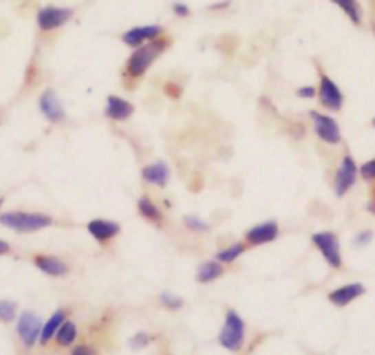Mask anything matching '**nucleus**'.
Here are the masks:
<instances>
[{"mask_svg": "<svg viewBox=\"0 0 375 355\" xmlns=\"http://www.w3.org/2000/svg\"><path fill=\"white\" fill-rule=\"evenodd\" d=\"M372 239H374V232L363 230L353 237V245H355V247H366L368 243H372Z\"/></svg>", "mask_w": 375, "mask_h": 355, "instance_id": "nucleus-29", "label": "nucleus"}, {"mask_svg": "<svg viewBox=\"0 0 375 355\" xmlns=\"http://www.w3.org/2000/svg\"><path fill=\"white\" fill-rule=\"evenodd\" d=\"M136 208H138V214H140L144 219L151 221V223H155V225H162V221H164L162 212H160V208H158L157 204L153 203L151 199L147 197V195L138 199Z\"/></svg>", "mask_w": 375, "mask_h": 355, "instance_id": "nucleus-20", "label": "nucleus"}, {"mask_svg": "<svg viewBox=\"0 0 375 355\" xmlns=\"http://www.w3.org/2000/svg\"><path fill=\"white\" fill-rule=\"evenodd\" d=\"M245 335H246V324L243 316L235 310H228L224 315V322L221 332H219V344L223 346L226 352L237 354L245 346Z\"/></svg>", "mask_w": 375, "mask_h": 355, "instance_id": "nucleus-2", "label": "nucleus"}, {"mask_svg": "<svg viewBox=\"0 0 375 355\" xmlns=\"http://www.w3.org/2000/svg\"><path fill=\"white\" fill-rule=\"evenodd\" d=\"M297 96L300 98V100H313V98L317 96V89L311 87V85H302L297 91Z\"/></svg>", "mask_w": 375, "mask_h": 355, "instance_id": "nucleus-31", "label": "nucleus"}, {"mask_svg": "<svg viewBox=\"0 0 375 355\" xmlns=\"http://www.w3.org/2000/svg\"><path fill=\"white\" fill-rule=\"evenodd\" d=\"M184 226L193 234H204V232L210 230V225H208L206 221H202L201 217H197V215H186L184 219Z\"/></svg>", "mask_w": 375, "mask_h": 355, "instance_id": "nucleus-24", "label": "nucleus"}, {"mask_svg": "<svg viewBox=\"0 0 375 355\" xmlns=\"http://www.w3.org/2000/svg\"><path fill=\"white\" fill-rule=\"evenodd\" d=\"M311 241L319 252L322 254V258L328 261L330 267L333 269H341L342 267V250H341V241H339V236L335 232L330 230H322V232H314L311 236Z\"/></svg>", "mask_w": 375, "mask_h": 355, "instance_id": "nucleus-4", "label": "nucleus"}, {"mask_svg": "<svg viewBox=\"0 0 375 355\" xmlns=\"http://www.w3.org/2000/svg\"><path fill=\"white\" fill-rule=\"evenodd\" d=\"M17 319V304L12 300H0V321L13 322Z\"/></svg>", "mask_w": 375, "mask_h": 355, "instance_id": "nucleus-25", "label": "nucleus"}, {"mask_svg": "<svg viewBox=\"0 0 375 355\" xmlns=\"http://www.w3.org/2000/svg\"><path fill=\"white\" fill-rule=\"evenodd\" d=\"M158 300H160V304H162L166 310H171V311H179L180 308L184 305V300L180 299V297H177V294L169 293V291L160 293Z\"/></svg>", "mask_w": 375, "mask_h": 355, "instance_id": "nucleus-26", "label": "nucleus"}, {"mask_svg": "<svg viewBox=\"0 0 375 355\" xmlns=\"http://www.w3.org/2000/svg\"><path fill=\"white\" fill-rule=\"evenodd\" d=\"M364 293H366V288H364L363 283L358 282L344 283L341 288L330 291L328 300H330L333 305H336V308H346V305L352 304L353 300L361 299Z\"/></svg>", "mask_w": 375, "mask_h": 355, "instance_id": "nucleus-13", "label": "nucleus"}, {"mask_svg": "<svg viewBox=\"0 0 375 355\" xmlns=\"http://www.w3.org/2000/svg\"><path fill=\"white\" fill-rule=\"evenodd\" d=\"M39 109L43 116H45L48 122L52 124H59L65 120V107H63L61 100L56 94V91H52V89H46L39 98Z\"/></svg>", "mask_w": 375, "mask_h": 355, "instance_id": "nucleus-11", "label": "nucleus"}, {"mask_svg": "<svg viewBox=\"0 0 375 355\" xmlns=\"http://www.w3.org/2000/svg\"><path fill=\"white\" fill-rule=\"evenodd\" d=\"M173 12L177 13L179 17H188V15H190V8L186 6V4L177 2V4H173Z\"/></svg>", "mask_w": 375, "mask_h": 355, "instance_id": "nucleus-32", "label": "nucleus"}, {"mask_svg": "<svg viewBox=\"0 0 375 355\" xmlns=\"http://www.w3.org/2000/svg\"><path fill=\"white\" fill-rule=\"evenodd\" d=\"M34 263L41 272H45V275L54 278L67 277L68 271H70L68 265L63 259L56 258V256H50V254H37L34 258Z\"/></svg>", "mask_w": 375, "mask_h": 355, "instance_id": "nucleus-16", "label": "nucleus"}, {"mask_svg": "<svg viewBox=\"0 0 375 355\" xmlns=\"http://www.w3.org/2000/svg\"><path fill=\"white\" fill-rule=\"evenodd\" d=\"M52 223H54V219L50 215L41 214V212H4V214H0V225L15 232H21V234L43 230Z\"/></svg>", "mask_w": 375, "mask_h": 355, "instance_id": "nucleus-3", "label": "nucleus"}, {"mask_svg": "<svg viewBox=\"0 0 375 355\" xmlns=\"http://www.w3.org/2000/svg\"><path fill=\"white\" fill-rule=\"evenodd\" d=\"M76 338H78V326H76V322L74 321H65L63 322V326L59 327V332L56 333V341L57 346H61V348H70L76 343Z\"/></svg>", "mask_w": 375, "mask_h": 355, "instance_id": "nucleus-21", "label": "nucleus"}, {"mask_svg": "<svg viewBox=\"0 0 375 355\" xmlns=\"http://www.w3.org/2000/svg\"><path fill=\"white\" fill-rule=\"evenodd\" d=\"M2 204H4V197H0V206H2Z\"/></svg>", "mask_w": 375, "mask_h": 355, "instance_id": "nucleus-35", "label": "nucleus"}, {"mask_svg": "<svg viewBox=\"0 0 375 355\" xmlns=\"http://www.w3.org/2000/svg\"><path fill=\"white\" fill-rule=\"evenodd\" d=\"M142 179L147 182V184H153V186L164 188L169 182V177H171V169L164 160H157V162L147 164L142 168Z\"/></svg>", "mask_w": 375, "mask_h": 355, "instance_id": "nucleus-15", "label": "nucleus"}, {"mask_svg": "<svg viewBox=\"0 0 375 355\" xmlns=\"http://www.w3.org/2000/svg\"><path fill=\"white\" fill-rule=\"evenodd\" d=\"M358 175L363 177L364 181L375 182V158H372L368 162H364L363 166L358 168Z\"/></svg>", "mask_w": 375, "mask_h": 355, "instance_id": "nucleus-28", "label": "nucleus"}, {"mask_svg": "<svg viewBox=\"0 0 375 355\" xmlns=\"http://www.w3.org/2000/svg\"><path fill=\"white\" fill-rule=\"evenodd\" d=\"M6 252H10V245H8V241H4V239H0V254Z\"/></svg>", "mask_w": 375, "mask_h": 355, "instance_id": "nucleus-33", "label": "nucleus"}, {"mask_svg": "<svg viewBox=\"0 0 375 355\" xmlns=\"http://www.w3.org/2000/svg\"><path fill=\"white\" fill-rule=\"evenodd\" d=\"M317 96H319L320 100V105L324 109H328V111H333V113L341 111L342 105H344V94H342V91L339 89V85H336L330 76H325V74L320 76Z\"/></svg>", "mask_w": 375, "mask_h": 355, "instance_id": "nucleus-8", "label": "nucleus"}, {"mask_svg": "<svg viewBox=\"0 0 375 355\" xmlns=\"http://www.w3.org/2000/svg\"><path fill=\"white\" fill-rule=\"evenodd\" d=\"M162 35V28L155 26V24H147V26H136V28L127 30L122 35L123 45L131 46V48H138V46L151 43V41L158 39Z\"/></svg>", "mask_w": 375, "mask_h": 355, "instance_id": "nucleus-12", "label": "nucleus"}, {"mask_svg": "<svg viewBox=\"0 0 375 355\" xmlns=\"http://www.w3.org/2000/svg\"><path fill=\"white\" fill-rule=\"evenodd\" d=\"M133 114H135V105L131 102H127V100H123L120 96H114V94L107 98V118L114 120V122H123V120H129Z\"/></svg>", "mask_w": 375, "mask_h": 355, "instance_id": "nucleus-17", "label": "nucleus"}, {"mask_svg": "<svg viewBox=\"0 0 375 355\" xmlns=\"http://www.w3.org/2000/svg\"><path fill=\"white\" fill-rule=\"evenodd\" d=\"M169 46L168 39H155L151 43H146V45L135 48V52L131 54L127 63H125V74L129 78H140L149 70L153 63L157 61L158 57L162 56L166 48Z\"/></svg>", "mask_w": 375, "mask_h": 355, "instance_id": "nucleus-1", "label": "nucleus"}, {"mask_svg": "<svg viewBox=\"0 0 375 355\" xmlns=\"http://www.w3.org/2000/svg\"><path fill=\"white\" fill-rule=\"evenodd\" d=\"M72 17V10L70 8H57V6H46L39 10L37 13V24L41 30L50 32V30L61 28L63 24H67Z\"/></svg>", "mask_w": 375, "mask_h": 355, "instance_id": "nucleus-9", "label": "nucleus"}, {"mask_svg": "<svg viewBox=\"0 0 375 355\" xmlns=\"http://www.w3.org/2000/svg\"><path fill=\"white\" fill-rule=\"evenodd\" d=\"M70 355H98L94 346H90V344H76L70 349Z\"/></svg>", "mask_w": 375, "mask_h": 355, "instance_id": "nucleus-30", "label": "nucleus"}, {"mask_svg": "<svg viewBox=\"0 0 375 355\" xmlns=\"http://www.w3.org/2000/svg\"><path fill=\"white\" fill-rule=\"evenodd\" d=\"M372 124H374V127H375V118H374V122H372Z\"/></svg>", "mask_w": 375, "mask_h": 355, "instance_id": "nucleus-36", "label": "nucleus"}, {"mask_svg": "<svg viewBox=\"0 0 375 355\" xmlns=\"http://www.w3.org/2000/svg\"><path fill=\"white\" fill-rule=\"evenodd\" d=\"M151 343V335L146 332H138L135 333L133 337L129 338V346L133 349H142V348H146L147 344Z\"/></svg>", "mask_w": 375, "mask_h": 355, "instance_id": "nucleus-27", "label": "nucleus"}, {"mask_svg": "<svg viewBox=\"0 0 375 355\" xmlns=\"http://www.w3.org/2000/svg\"><path fill=\"white\" fill-rule=\"evenodd\" d=\"M87 232H89L90 236L94 237L98 243H107L111 241V239H114V237L122 232V226H120V223H116V221H111V219H92L87 225Z\"/></svg>", "mask_w": 375, "mask_h": 355, "instance_id": "nucleus-14", "label": "nucleus"}, {"mask_svg": "<svg viewBox=\"0 0 375 355\" xmlns=\"http://www.w3.org/2000/svg\"><path fill=\"white\" fill-rule=\"evenodd\" d=\"M368 210H369V212H372V214H375V199H374V201H369V203H368Z\"/></svg>", "mask_w": 375, "mask_h": 355, "instance_id": "nucleus-34", "label": "nucleus"}, {"mask_svg": "<svg viewBox=\"0 0 375 355\" xmlns=\"http://www.w3.org/2000/svg\"><path fill=\"white\" fill-rule=\"evenodd\" d=\"M358 177V166L352 155H344L339 164V169L335 173V181H333V192L336 197H344L357 182Z\"/></svg>", "mask_w": 375, "mask_h": 355, "instance_id": "nucleus-6", "label": "nucleus"}, {"mask_svg": "<svg viewBox=\"0 0 375 355\" xmlns=\"http://www.w3.org/2000/svg\"><path fill=\"white\" fill-rule=\"evenodd\" d=\"M311 116V122H313L314 135L319 136L320 140L328 144V146H336L342 142V133L341 125L333 116L330 114H322L319 111H311L309 113Z\"/></svg>", "mask_w": 375, "mask_h": 355, "instance_id": "nucleus-5", "label": "nucleus"}, {"mask_svg": "<svg viewBox=\"0 0 375 355\" xmlns=\"http://www.w3.org/2000/svg\"><path fill=\"white\" fill-rule=\"evenodd\" d=\"M67 321V311L65 310H56L50 315V319L43 324V330H41V344H48L50 341L56 338V333L59 332V327L63 326V322Z\"/></svg>", "mask_w": 375, "mask_h": 355, "instance_id": "nucleus-18", "label": "nucleus"}, {"mask_svg": "<svg viewBox=\"0 0 375 355\" xmlns=\"http://www.w3.org/2000/svg\"><path fill=\"white\" fill-rule=\"evenodd\" d=\"M331 2L341 8L353 24L363 23V12H361V6H358L357 0H331Z\"/></svg>", "mask_w": 375, "mask_h": 355, "instance_id": "nucleus-23", "label": "nucleus"}, {"mask_svg": "<svg viewBox=\"0 0 375 355\" xmlns=\"http://www.w3.org/2000/svg\"><path fill=\"white\" fill-rule=\"evenodd\" d=\"M45 322L41 321V316L34 311H23L17 319V335L23 341L26 348H34L39 343L41 330Z\"/></svg>", "mask_w": 375, "mask_h": 355, "instance_id": "nucleus-7", "label": "nucleus"}, {"mask_svg": "<svg viewBox=\"0 0 375 355\" xmlns=\"http://www.w3.org/2000/svg\"><path fill=\"white\" fill-rule=\"evenodd\" d=\"M223 265L215 261V259H208V261H202L199 267H197L195 280L199 283H210L215 282L217 278L223 277Z\"/></svg>", "mask_w": 375, "mask_h": 355, "instance_id": "nucleus-19", "label": "nucleus"}, {"mask_svg": "<svg viewBox=\"0 0 375 355\" xmlns=\"http://www.w3.org/2000/svg\"><path fill=\"white\" fill-rule=\"evenodd\" d=\"M245 250H246L245 243H241V241L239 243H232V245L221 248V250L215 254V261H219L221 265L234 263L235 259L243 256V252H245Z\"/></svg>", "mask_w": 375, "mask_h": 355, "instance_id": "nucleus-22", "label": "nucleus"}, {"mask_svg": "<svg viewBox=\"0 0 375 355\" xmlns=\"http://www.w3.org/2000/svg\"><path fill=\"white\" fill-rule=\"evenodd\" d=\"M280 234V226L276 221H265V223H258L253 228H248L245 232V241L253 247H259V245H267L272 243Z\"/></svg>", "mask_w": 375, "mask_h": 355, "instance_id": "nucleus-10", "label": "nucleus"}]
</instances>
